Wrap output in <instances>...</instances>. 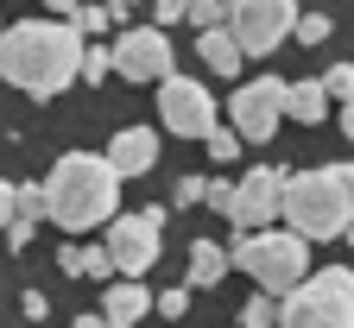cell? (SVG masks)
I'll return each mask as SVG.
<instances>
[{
    "label": "cell",
    "mask_w": 354,
    "mask_h": 328,
    "mask_svg": "<svg viewBox=\"0 0 354 328\" xmlns=\"http://www.w3.org/2000/svg\"><path fill=\"white\" fill-rule=\"evenodd\" d=\"M291 38H297V44H323V38H329V19H323V13H297V32H291Z\"/></svg>",
    "instance_id": "obj_24"
},
{
    "label": "cell",
    "mask_w": 354,
    "mask_h": 328,
    "mask_svg": "<svg viewBox=\"0 0 354 328\" xmlns=\"http://www.w3.org/2000/svg\"><path fill=\"white\" fill-rule=\"evenodd\" d=\"M19 221V183H0V227Z\"/></svg>",
    "instance_id": "obj_29"
},
{
    "label": "cell",
    "mask_w": 354,
    "mask_h": 328,
    "mask_svg": "<svg viewBox=\"0 0 354 328\" xmlns=\"http://www.w3.org/2000/svg\"><path fill=\"white\" fill-rule=\"evenodd\" d=\"M190 26H196V32L228 26V0H190Z\"/></svg>",
    "instance_id": "obj_21"
},
{
    "label": "cell",
    "mask_w": 354,
    "mask_h": 328,
    "mask_svg": "<svg viewBox=\"0 0 354 328\" xmlns=\"http://www.w3.org/2000/svg\"><path fill=\"white\" fill-rule=\"evenodd\" d=\"M171 221V209H146V215H114L108 221V253L120 265V278H146L158 265V227Z\"/></svg>",
    "instance_id": "obj_8"
},
{
    "label": "cell",
    "mask_w": 354,
    "mask_h": 328,
    "mask_svg": "<svg viewBox=\"0 0 354 328\" xmlns=\"http://www.w3.org/2000/svg\"><path fill=\"white\" fill-rule=\"evenodd\" d=\"M323 88H329L335 102H354V64H335V70L323 76Z\"/></svg>",
    "instance_id": "obj_26"
},
{
    "label": "cell",
    "mask_w": 354,
    "mask_h": 328,
    "mask_svg": "<svg viewBox=\"0 0 354 328\" xmlns=\"http://www.w3.org/2000/svg\"><path fill=\"white\" fill-rule=\"evenodd\" d=\"M57 265H64L70 278H82V247H57Z\"/></svg>",
    "instance_id": "obj_32"
},
{
    "label": "cell",
    "mask_w": 354,
    "mask_h": 328,
    "mask_svg": "<svg viewBox=\"0 0 354 328\" xmlns=\"http://www.w3.org/2000/svg\"><path fill=\"white\" fill-rule=\"evenodd\" d=\"M241 328H279V303L272 297H247L241 303Z\"/></svg>",
    "instance_id": "obj_19"
},
{
    "label": "cell",
    "mask_w": 354,
    "mask_h": 328,
    "mask_svg": "<svg viewBox=\"0 0 354 328\" xmlns=\"http://www.w3.org/2000/svg\"><path fill=\"white\" fill-rule=\"evenodd\" d=\"M114 19H120V13L108 7V0H82V7H76V32H82V38H95V32H108Z\"/></svg>",
    "instance_id": "obj_18"
},
{
    "label": "cell",
    "mask_w": 354,
    "mask_h": 328,
    "mask_svg": "<svg viewBox=\"0 0 354 328\" xmlns=\"http://www.w3.org/2000/svg\"><path fill=\"white\" fill-rule=\"evenodd\" d=\"M228 265H234V253L221 247V240H196L190 247V284H221V278H228Z\"/></svg>",
    "instance_id": "obj_15"
},
{
    "label": "cell",
    "mask_w": 354,
    "mask_h": 328,
    "mask_svg": "<svg viewBox=\"0 0 354 328\" xmlns=\"http://www.w3.org/2000/svg\"><path fill=\"white\" fill-rule=\"evenodd\" d=\"M285 114L304 120V126H317V120L329 114V88H323V82H291V88H285Z\"/></svg>",
    "instance_id": "obj_16"
},
{
    "label": "cell",
    "mask_w": 354,
    "mask_h": 328,
    "mask_svg": "<svg viewBox=\"0 0 354 328\" xmlns=\"http://www.w3.org/2000/svg\"><path fill=\"white\" fill-rule=\"evenodd\" d=\"M285 183H291V171H279V164H253L247 177H241V190H234V227L241 233H253V227H272L279 215H285Z\"/></svg>",
    "instance_id": "obj_11"
},
{
    "label": "cell",
    "mask_w": 354,
    "mask_h": 328,
    "mask_svg": "<svg viewBox=\"0 0 354 328\" xmlns=\"http://www.w3.org/2000/svg\"><path fill=\"white\" fill-rule=\"evenodd\" d=\"M184 309H190V284H171V291H158V316H165V322H177Z\"/></svg>",
    "instance_id": "obj_25"
},
{
    "label": "cell",
    "mask_w": 354,
    "mask_h": 328,
    "mask_svg": "<svg viewBox=\"0 0 354 328\" xmlns=\"http://www.w3.org/2000/svg\"><path fill=\"white\" fill-rule=\"evenodd\" d=\"M354 221V164H323L285 183V227L304 240H335Z\"/></svg>",
    "instance_id": "obj_3"
},
{
    "label": "cell",
    "mask_w": 354,
    "mask_h": 328,
    "mask_svg": "<svg viewBox=\"0 0 354 328\" xmlns=\"http://www.w3.org/2000/svg\"><path fill=\"white\" fill-rule=\"evenodd\" d=\"M0 32H7V26H0Z\"/></svg>",
    "instance_id": "obj_38"
},
{
    "label": "cell",
    "mask_w": 354,
    "mask_h": 328,
    "mask_svg": "<svg viewBox=\"0 0 354 328\" xmlns=\"http://www.w3.org/2000/svg\"><path fill=\"white\" fill-rule=\"evenodd\" d=\"M196 57H203V70L209 76H241V38L228 32V26H209V32H196Z\"/></svg>",
    "instance_id": "obj_14"
},
{
    "label": "cell",
    "mask_w": 354,
    "mask_h": 328,
    "mask_svg": "<svg viewBox=\"0 0 354 328\" xmlns=\"http://www.w3.org/2000/svg\"><path fill=\"white\" fill-rule=\"evenodd\" d=\"M285 88H291L285 76H253L247 88H234L228 95V126L241 139H253V146H266L285 120Z\"/></svg>",
    "instance_id": "obj_7"
},
{
    "label": "cell",
    "mask_w": 354,
    "mask_h": 328,
    "mask_svg": "<svg viewBox=\"0 0 354 328\" xmlns=\"http://www.w3.org/2000/svg\"><path fill=\"white\" fill-rule=\"evenodd\" d=\"M120 265H114V253H108V240L102 247H82V278H102V284H108V278H114Z\"/></svg>",
    "instance_id": "obj_20"
},
{
    "label": "cell",
    "mask_w": 354,
    "mask_h": 328,
    "mask_svg": "<svg viewBox=\"0 0 354 328\" xmlns=\"http://www.w3.org/2000/svg\"><path fill=\"white\" fill-rule=\"evenodd\" d=\"M76 7L82 0H51V13H64V19H76Z\"/></svg>",
    "instance_id": "obj_34"
},
{
    "label": "cell",
    "mask_w": 354,
    "mask_h": 328,
    "mask_svg": "<svg viewBox=\"0 0 354 328\" xmlns=\"http://www.w3.org/2000/svg\"><path fill=\"white\" fill-rule=\"evenodd\" d=\"M152 303H158V297L140 284V278H120V284H108V291H102V316H108L114 328L146 322V316H152Z\"/></svg>",
    "instance_id": "obj_13"
},
{
    "label": "cell",
    "mask_w": 354,
    "mask_h": 328,
    "mask_svg": "<svg viewBox=\"0 0 354 328\" xmlns=\"http://www.w3.org/2000/svg\"><path fill=\"white\" fill-rule=\"evenodd\" d=\"M120 183H127V177H120L108 158H95V152H64V158L51 164V177H44V190H51V221H57L64 233H88V227L114 221Z\"/></svg>",
    "instance_id": "obj_2"
},
{
    "label": "cell",
    "mask_w": 354,
    "mask_h": 328,
    "mask_svg": "<svg viewBox=\"0 0 354 328\" xmlns=\"http://www.w3.org/2000/svg\"><path fill=\"white\" fill-rule=\"evenodd\" d=\"M234 190H241V183H228V177H209V202H203V209H215V215H234Z\"/></svg>",
    "instance_id": "obj_23"
},
{
    "label": "cell",
    "mask_w": 354,
    "mask_h": 328,
    "mask_svg": "<svg viewBox=\"0 0 354 328\" xmlns=\"http://www.w3.org/2000/svg\"><path fill=\"white\" fill-rule=\"evenodd\" d=\"M171 202H177V209H196V202H209V177H184Z\"/></svg>",
    "instance_id": "obj_27"
},
{
    "label": "cell",
    "mask_w": 354,
    "mask_h": 328,
    "mask_svg": "<svg viewBox=\"0 0 354 328\" xmlns=\"http://www.w3.org/2000/svg\"><path fill=\"white\" fill-rule=\"evenodd\" d=\"M108 7H114V13H120V19H127V7H133V0H108Z\"/></svg>",
    "instance_id": "obj_36"
},
{
    "label": "cell",
    "mask_w": 354,
    "mask_h": 328,
    "mask_svg": "<svg viewBox=\"0 0 354 328\" xmlns=\"http://www.w3.org/2000/svg\"><path fill=\"white\" fill-rule=\"evenodd\" d=\"M108 164H114L120 177H146V171L158 164V133H152V126H120L114 146H108Z\"/></svg>",
    "instance_id": "obj_12"
},
{
    "label": "cell",
    "mask_w": 354,
    "mask_h": 328,
    "mask_svg": "<svg viewBox=\"0 0 354 328\" xmlns=\"http://www.w3.org/2000/svg\"><path fill=\"white\" fill-rule=\"evenodd\" d=\"M158 114H165V133H177V139H203L209 126H215V95L196 82V76H165L158 82Z\"/></svg>",
    "instance_id": "obj_9"
},
{
    "label": "cell",
    "mask_w": 354,
    "mask_h": 328,
    "mask_svg": "<svg viewBox=\"0 0 354 328\" xmlns=\"http://www.w3.org/2000/svg\"><path fill=\"white\" fill-rule=\"evenodd\" d=\"M203 146H209V158H215V164H234L247 139H241L234 126H209V133H203Z\"/></svg>",
    "instance_id": "obj_17"
},
{
    "label": "cell",
    "mask_w": 354,
    "mask_h": 328,
    "mask_svg": "<svg viewBox=\"0 0 354 328\" xmlns=\"http://www.w3.org/2000/svg\"><path fill=\"white\" fill-rule=\"evenodd\" d=\"M279 328H354V265H323L285 291Z\"/></svg>",
    "instance_id": "obj_5"
},
{
    "label": "cell",
    "mask_w": 354,
    "mask_h": 328,
    "mask_svg": "<svg viewBox=\"0 0 354 328\" xmlns=\"http://www.w3.org/2000/svg\"><path fill=\"white\" fill-rule=\"evenodd\" d=\"M228 32L247 57H272L297 32V0H228Z\"/></svg>",
    "instance_id": "obj_6"
},
{
    "label": "cell",
    "mask_w": 354,
    "mask_h": 328,
    "mask_svg": "<svg viewBox=\"0 0 354 328\" xmlns=\"http://www.w3.org/2000/svg\"><path fill=\"white\" fill-rule=\"evenodd\" d=\"M342 139L354 146V102H342Z\"/></svg>",
    "instance_id": "obj_33"
},
{
    "label": "cell",
    "mask_w": 354,
    "mask_h": 328,
    "mask_svg": "<svg viewBox=\"0 0 354 328\" xmlns=\"http://www.w3.org/2000/svg\"><path fill=\"white\" fill-rule=\"evenodd\" d=\"M26 247H32V221H13L7 227V253H26Z\"/></svg>",
    "instance_id": "obj_31"
},
{
    "label": "cell",
    "mask_w": 354,
    "mask_h": 328,
    "mask_svg": "<svg viewBox=\"0 0 354 328\" xmlns=\"http://www.w3.org/2000/svg\"><path fill=\"white\" fill-rule=\"evenodd\" d=\"M234 265L253 278V284H266L272 297H285L291 284H304L310 278V240L297 227H253V233H241L234 227Z\"/></svg>",
    "instance_id": "obj_4"
},
{
    "label": "cell",
    "mask_w": 354,
    "mask_h": 328,
    "mask_svg": "<svg viewBox=\"0 0 354 328\" xmlns=\"http://www.w3.org/2000/svg\"><path fill=\"white\" fill-rule=\"evenodd\" d=\"M342 240H348V247H354V221H348V233H342Z\"/></svg>",
    "instance_id": "obj_37"
},
{
    "label": "cell",
    "mask_w": 354,
    "mask_h": 328,
    "mask_svg": "<svg viewBox=\"0 0 354 328\" xmlns=\"http://www.w3.org/2000/svg\"><path fill=\"white\" fill-rule=\"evenodd\" d=\"M114 70V51H102V44H88V51H82V82H95L102 88V76Z\"/></svg>",
    "instance_id": "obj_22"
},
{
    "label": "cell",
    "mask_w": 354,
    "mask_h": 328,
    "mask_svg": "<svg viewBox=\"0 0 354 328\" xmlns=\"http://www.w3.org/2000/svg\"><path fill=\"white\" fill-rule=\"evenodd\" d=\"M152 19H158V26H177V19H190V0H152Z\"/></svg>",
    "instance_id": "obj_28"
},
{
    "label": "cell",
    "mask_w": 354,
    "mask_h": 328,
    "mask_svg": "<svg viewBox=\"0 0 354 328\" xmlns=\"http://www.w3.org/2000/svg\"><path fill=\"white\" fill-rule=\"evenodd\" d=\"M171 64H177V44L165 38V26H133L114 44V76L127 82H165Z\"/></svg>",
    "instance_id": "obj_10"
},
{
    "label": "cell",
    "mask_w": 354,
    "mask_h": 328,
    "mask_svg": "<svg viewBox=\"0 0 354 328\" xmlns=\"http://www.w3.org/2000/svg\"><path fill=\"white\" fill-rule=\"evenodd\" d=\"M82 51L88 38L76 32V19H19L0 32V76L32 102H51L70 82H82Z\"/></svg>",
    "instance_id": "obj_1"
},
{
    "label": "cell",
    "mask_w": 354,
    "mask_h": 328,
    "mask_svg": "<svg viewBox=\"0 0 354 328\" xmlns=\"http://www.w3.org/2000/svg\"><path fill=\"white\" fill-rule=\"evenodd\" d=\"M76 328H114L108 316H76Z\"/></svg>",
    "instance_id": "obj_35"
},
{
    "label": "cell",
    "mask_w": 354,
    "mask_h": 328,
    "mask_svg": "<svg viewBox=\"0 0 354 328\" xmlns=\"http://www.w3.org/2000/svg\"><path fill=\"white\" fill-rule=\"evenodd\" d=\"M19 309H26V322H44V316H51V297H44V291H26Z\"/></svg>",
    "instance_id": "obj_30"
}]
</instances>
